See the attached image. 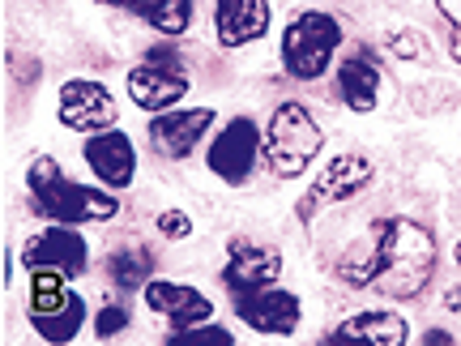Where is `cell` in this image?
Wrapping results in <instances>:
<instances>
[{
  "label": "cell",
  "instance_id": "cell-16",
  "mask_svg": "<svg viewBox=\"0 0 461 346\" xmlns=\"http://www.w3.org/2000/svg\"><path fill=\"white\" fill-rule=\"evenodd\" d=\"M338 86H342V99L350 112H372L380 95V68L372 56H350L342 68H338Z\"/></svg>",
  "mask_w": 461,
  "mask_h": 346
},
{
  "label": "cell",
  "instance_id": "cell-25",
  "mask_svg": "<svg viewBox=\"0 0 461 346\" xmlns=\"http://www.w3.org/2000/svg\"><path fill=\"white\" fill-rule=\"evenodd\" d=\"M158 227H163V235H171V240H180V235H188V231H193V223H188L184 214H176V210H171V214L158 218Z\"/></svg>",
  "mask_w": 461,
  "mask_h": 346
},
{
  "label": "cell",
  "instance_id": "cell-28",
  "mask_svg": "<svg viewBox=\"0 0 461 346\" xmlns=\"http://www.w3.org/2000/svg\"><path fill=\"white\" fill-rule=\"evenodd\" d=\"M457 265H461V244H457Z\"/></svg>",
  "mask_w": 461,
  "mask_h": 346
},
{
  "label": "cell",
  "instance_id": "cell-8",
  "mask_svg": "<svg viewBox=\"0 0 461 346\" xmlns=\"http://www.w3.org/2000/svg\"><path fill=\"white\" fill-rule=\"evenodd\" d=\"M235 313L261 333H291L299 325V299L286 296V291L261 287V291H244L235 299Z\"/></svg>",
  "mask_w": 461,
  "mask_h": 346
},
{
  "label": "cell",
  "instance_id": "cell-6",
  "mask_svg": "<svg viewBox=\"0 0 461 346\" xmlns=\"http://www.w3.org/2000/svg\"><path fill=\"white\" fill-rule=\"evenodd\" d=\"M367 180H372V163H367V159H359V154H342V159H333V163L325 167V176L312 184V193L303 197V205H299V218L308 223V218H312L321 205H333V201L355 197V193H359Z\"/></svg>",
  "mask_w": 461,
  "mask_h": 346
},
{
  "label": "cell",
  "instance_id": "cell-18",
  "mask_svg": "<svg viewBox=\"0 0 461 346\" xmlns=\"http://www.w3.org/2000/svg\"><path fill=\"white\" fill-rule=\"evenodd\" d=\"M34 330L43 333L48 342H68V338H77V330H82L86 321V304L77 296H68L60 308H51V313H31Z\"/></svg>",
  "mask_w": 461,
  "mask_h": 346
},
{
  "label": "cell",
  "instance_id": "cell-24",
  "mask_svg": "<svg viewBox=\"0 0 461 346\" xmlns=\"http://www.w3.org/2000/svg\"><path fill=\"white\" fill-rule=\"evenodd\" d=\"M124 325H129V313H124V308H103L99 321H95L99 338H112V333H120Z\"/></svg>",
  "mask_w": 461,
  "mask_h": 346
},
{
  "label": "cell",
  "instance_id": "cell-20",
  "mask_svg": "<svg viewBox=\"0 0 461 346\" xmlns=\"http://www.w3.org/2000/svg\"><path fill=\"white\" fill-rule=\"evenodd\" d=\"M68 299L65 291V274L56 269H34V291H31V313H51Z\"/></svg>",
  "mask_w": 461,
  "mask_h": 346
},
{
  "label": "cell",
  "instance_id": "cell-23",
  "mask_svg": "<svg viewBox=\"0 0 461 346\" xmlns=\"http://www.w3.org/2000/svg\"><path fill=\"white\" fill-rule=\"evenodd\" d=\"M436 9L445 14L448 31H453V39H448V48H453V60L461 65V0H436Z\"/></svg>",
  "mask_w": 461,
  "mask_h": 346
},
{
  "label": "cell",
  "instance_id": "cell-3",
  "mask_svg": "<svg viewBox=\"0 0 461 346\" xmlns=\"http://www.w3.org/2000/svg\"><path fill=\"white\" fill-rule=\"evenodd\" d=\"M31 188H34V197H39V205H43V214H51L56 223H86V218L115 214V197L95 193V188H82V184H68L51 159H39L31 167Z\"/></svg>",
  "mask_w": 461,
  "mask_h": 346
},
{
  "label": "cell",
  "instance_id": "cell-15",
  "mask_svg": "<svg viewBox=\"0 0 461 346\" xmlns=\"http://www.w3.org/2000/svg\"><path fill=\"white\" fill-rule=\"evenodd\" d=\"M214 22L227 48H244L269 31V0H218Z\"/></svg>",
  "mask_w": 461,
  "mask_h": 346
},
{
  "label": "cell",
  "instance_id": "cell-2",
  "mask_svg": "<svg viewBox=\"0 0 461 346\" xmlns=\"http://www.w3.org/2000/svg\"><path fill=\"white\" fill-rule=\"evenodd\" d=\"M321 129L299 103H282L265 129V163L274 176H299L321 154Z\"/></svg>",
  "mask_w": 461,
  "mask_h": 346
},
{
  "label": "cell",
  "instance_id": "cell-11",
  "mask_svg": "<svg viewBox=\"0 0 461 346\" xmlns=\"http://www.w3.org/2000/svg\"><path fill=\"white\" fill-rule=\"evenodd\" d=\"M60 120L68 129H107L115 120V103L99 82H68L60 90Z\"/></svg>",
  "mask_w": 461,
  "mask_h": 346
},
{
  "label": "cell",
  "instance_id": "cell-19",
  "mask_svg": "<svg viewBox=\"0 0 461 346\" xmlns=\"http://www.w3.org/2000/svg\"><path fill=\"white\" fill-rule=\"evenodd\" d=\"M137 14L163 34H184L188 22H193V0H141Z\"/></svg>",
  "mask_w": 461,
  "mask_h": 346
},
{
  "label": "cell",
  "instance_id": "cell-22",
  "mask_svg": "<svg viewBox=\"0 0 461 346\" xmlns=\"http://www.w3.org/2000/svg\"><path fill=\"white\" fill-rule=\"evenodd\" d=\"M193 342H214V346H230V333L210 325V330H197V325H188V330H176L171 333V346H193Z\"/></svg>",
  "mask_w": 461,
  "mask_h": 346
},
{
  "label": "cell",
  "instance_id": "cell-4",
  "mask_svg": "<svg viewBox=\"0 0 461 346\" xmlns=\"http://www.w3.org/2000/svg\"><path fill=\"white\" fill-rule=\"evenodd\" d=\"M338 43H342V26H338L330 14H316V9L299 14L295 22L286 26V34H282L286 73H295L303 82L321 77V73L330 68V56L338 51Z\"/></svg>",
  "mask_w": 461,
  "mask_h": 346
},
{
  "label": "cell",
  "instance_id": "cell-10",
  "mask_svg": "<svg viewBox=\"0 0 461 346\" xmlns=\"http://www.w3.org/2000/svg\"><path fill=\"white\" fill-rule=\"evenodd\" d=\"M22 261L31 269H56V274H82L86 269V240L77 231H43L39 240H31V248L22 252Z\"/></svg>",
  "mask_w": 461,
  "mask_h": 346
},
{
  "label": "cell",
  "instance_id": "cell-5",
  "mask_svg": "<svg viewBox=\"0 0 461 346\" xmlns=\"http://www.w3.org/2000/svg\"><path fill=\"white\" fill-rule=\"evenodd\" d=\"M129 95L137 107L158 112V107H171L176 99L188 95V77H184L180 60L171 51H149L146 65L129 73Z\"/></svg>",
  "mask_w": 461,
  "mask_h": 346
},
{
  "label": "cell",
  "instance_id": "cell-9",
  "mask_svg": "<svg viewBox=\"0 0 461 346\" xmlns=\"http://www.w3.org/2000/svg\"><path fill=\"white\" fill-rule=\"evenodd\" d=\"M282 274V261L274 248L261 244H230V261L222 269V282H227L235 296L244 291H261V287H274V278Z\"/></svg>",
  "mask_w": 461,
  "mask_h": 346
},
{
  "label": "cell",
  "instance_id": "cell-26",
  "mask_svg": "<svg viewBox=\"0 0 461 346\" xmlns=\"http://www.w3.org/2000/svg\"><path fill=\"white\" fill-rule=\"evenodd\" d=\"M423 342H428V346H431V342H453V333H445V330H431L428 338H423Z\"/></svg>",
  "mask_w": 461,
  "mask_h": 346
},
{
  "label": "cell",
  "instance_id": "cell-17",
  "mask_svg": "<svg viewBox=\"0 0 461 346\" xmlns=\"http://www.w3.org/2000/svg\"><path fill=\"white\" fill-rule=\"evenodd\" d=\"M406 321L397 313H363V316H350L342 321L333 338L342 342V338H363V342H380V346H402L406 342Z\"/></svg>",
  "mask_w": 461,
  "mask_h": 346
},
{
  "label": "cell",
  "instance_id": "cell-7",
  "mask_svg": "<svg viewBox=\"0 0 461 346\" xmlns=\"http://www.w3.org/2000/svg\"><path fill=\"white\" fill-rule=\"evenodd\" d=\"M257 150H261L257 124L252 120H230L227 129L218 132V141L210 146V167L227 184H240L252 171V163H257Z\"/></svg>",
  "mask_w": 461,
  "mask_h": 346
},
{
  "label": "cell",
  "instance_id": "cell-12",
  "mask_svg": "<svg viewBox=\"0 0 461 346\" xmlns=\"http://www.w3.org/2000/svg\"><path fill=\"white\" fill-rule=\"evenodd\" d=\"M146 304L154 313H163L176 330H188V325H201L205 316L214 313L210 299L193 291V287H180V282H149L146 287Z\"/></svg>",
  "mask_w": 461,
  "mask_h": 346
},
{
  "label": "cell",
  "instance_id": "cell-21",
  "mask_svg": "<svg viewBox=\"0 0 461 346\" xmlns=\"http://www.w3.org/2000/svg\"><path fill=\"white\" fill-rule=\"evenodd\" d=\"M112 274L120 287H137V282L149 274V261L146 257H137V252H129V257H115L112 261Z\"/></svg>",
  "mask_w": 461,
  "mask_h": 346
},
{
  "label": "cell",
  "instance_id": "cell-27",
  "mask_svg": "<svg viewBox=\"0 0 461 346\" xmlns=\"http://www.w3.org/2000/svg\"><path fill=\"white\" fill-rule=\"evenodd\" d=\"M103 5H129V9H137L141 0H103Z\"/></svg>",
  "mask_w": 461,
  "mask_h": 346
},
{
  "label": "cell",
  "instance_id": "cell-13",
  "mask_svg": "<svg viewBox=\"0 0 461 346\" xmlns=\"http://www.w3.org/2000/svg\"><path fill=\"white\" fill-rule=\"evenodd\" d=\"M214 124V112L210 107H197V112H167L149 124V137H154V150H163L171 159H184L188 150L201 141V132Z\"/></svg>",
  "mask_w": 461,
  "mask_h": 346
},
{
  "label": "cell",
  "instance_id": "cell-14",
  "mask_svg": "<svg viewBox=\"0 0 461 346\" xmlns=\"http://www.w3.org/2000/svg\"><path fill=\"white\" fill-rule=\"evenodd\" d=\"M86 163L95 167V176L112 188H124L137 171V154H132V141L124 132H99L86 141Z\"/></svg>",
  "mask_w": 461,
  "mask_h": 346
},
{
  "label": "cell",
  "instance_id": "cell-1",
  "mask_svg": "<svg viewBox=\"0 0 461 346\" xmlns=\"http://www.w3.org/2000/svg\"><path fill=\"white\" fill-rule=\"evenodd\" d=\"M431 269H436V240L411 218H380L372 227V240L338 265V274L350 287H376L380 296L393 299L419 296Z\"/></svg>",
  "mask_w": 461,
  "mask_h": 346
}]
</instances>
